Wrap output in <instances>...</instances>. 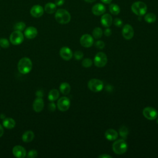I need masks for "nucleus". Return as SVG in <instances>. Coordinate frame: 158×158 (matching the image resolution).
Returning a JSON list of instances; mask_svg holds the SVG:
<instances>
[{"label": "nucleus", "mask_w": 158, "mask_h": 158, "mask_svg": "<svg viewBox=\"0 0 158 158\" xmlns=\"http://www.w3.org/2000/svg\"><path fill=\"white\" fill-rule=\"evenodd\" d=\"M55 19L60 24H67L70 21L71 15L67 10L59 9L55 12Z\"/></svg>", "instance_id": "obj_1"}, {"label": "nucleus", "mask_w": 158, "mask_h": 158, "mask_svg": "<svg viewBox=\"0 0 158 158\" xmlns=\"http://www.w3.org/2000/svg\"><path fill=\"white\" fill-rule=\"evenodd\" d=\"M59 89H60V91L62 94H63L64 95H67L70 93V89H71V87H70V85L68 83L63 82L60 85Z\"/></svg>", "instance_id": "obj_23"}, {"label": "nucleus", "mask_w": 158, "mask_h": 158, "mask_svg": "<svg viewBox=\"0 0 158 158\" xmlns=\"http://www.w3.org/2000/svg\"><path fill=\"white\" fill-rule=\"evenodd\" d=\"M48 108H49V110L53 112V111H54V110H56V105L55 104V103H54L53 102H51V103L49 104V105H48Z\"/></svg>", "instance_id": "obj_36"}, {"label": "nucleus", "mask_w": 158, "mask_h": 158, "mask_svg": "<svg viewBox=\"0 0 158 158\" xmlns=\"http://www.w3.org/2000/svg\"><path fill=\"white\" fill-rule=\"evenodd\" d=\"M157 124H158V118L157 119Z\"/></svg>", "instance_id": "obj_45"}, {"label": "nucleus", "mask_w": 158, "mask_h": 158, "mask_svg": "<svg viewBox=\"0 0 158 158\" xmlns=\"http://www.w3.org/2000/svg\"><path fill=\"white\" fill-rule=\"evenodd\" d=\"M91 11L95 15H101L106 12V7L103 4L98 3L93 6Z\"/></svg>", "instance_id": "obj_16"}, {"label": "nucleus", "mask_w": 158, "mask_h": 158, "mask_svg": "<svg viewBox=\"0 0 158 158\" xmlns=\"http://www.w3.org/2000/svg\"><path fill=\"white\" fill-rule=\"evenodd\" d=\"M70 106V99L65 96L61 97L57 101V107L58 109L62 112H65L67 110Z\"/></svg>", "instance_id": "obj_9"}, {"label": "nucleus", "mask_w": 158, "mask_h": 158, "mask_svg": "<svg viewBox=\"0 0 158 158\" xmlns=\"http://www.w3.org/2000/svg\"><path fill=\"white\" fill-rule=\"evenodd\" d=\"M144 117L149 120H155L158 115L157 111L156 109L152 107H146L143 110Z\"/></svg>", "instance_id": "obj_8"}, {"label": "nucleus", "mask_w": 158, "mask_h": 158, "mask_svg": "<svg viewBox=\"0 0 158 158\" xmlns=\"http://www.w3.org/2000/svg\"><path fill=\"white\" fill-rule=\"evenodd\" d=\"M38 35V30L34 27H28L25 30L24 35L28 39H33Z\"/></svg>", "instance_id": "obj_15"}, {"label": "nucleus", "mask_w": 158, "mask_h": 158, "mask_svg": "<svg viewBox=\"0 0 158 158\" xmlns=\"http://www.w3.org/2000/svg\"><path fill=\"white\" fill-rule=\"evenodd\" d=\"M101 2H102L105 4H109L112 2V0H101Z\"/></svg>", "instance_id": "obj_42"}, {"label": "nucleus", "mask_w": 158, "mask_h": 158, "mask_svg": "<svg viewBox=\"0 0 158 158\" xmlns=\"http://www.w3.org/2000/svg\"><path fill=\"white\" fill-rule=\"evenodd\" d=\"M44 107V101L42 98H37L33 102V109L36 112H41Z\"/></svg>", "instance_id": "obj_18"}, {"label": "nucleus", "mask_w": 158, "mask_h": 158, "mask_svg": "<svg viewBox=\"0 0 158 158\" xmlns=\"http://www.w3.org/2000/svg\"><path fill=\"white\" fill-rule=\"evenodd\" d=\"M0 46L3 48H8L9 47V41L6 38L0 39Z\"/></svg>", "instance_id": "obj_31"}, {"label": "nucleus", "mask_w": 158, "mask_h": 158, "mask_svg": "<svg viewBox=\"0 0 158 158\" xmlns=\"http://www.w3.org/2000/svg\"><path fill=\"white\" fill-rule=\"evenodd\" d=\"M26 27V25L24 22H19L17 23H16L14 26V28L15 30H18V31H22L25 30Z\"/></svg>", "instance_id": "obj_29"}, {"label": "nucleus", "mask_w": 158, "mask_h": 158, "mask_svg": "<svg viewBox=\"0 0 158 158\" xmlns=\"http://www.w3.org/2000/svg\"><path fill=\"white\" fill-rule=\"evenodd\" d=\"M93 64V61L90 58H85L83 59L81 62V65L85 68L90 67Z\"/></svg>", "instance_id": "obj_30"}, {"label": "nucleus", "mask_w": 158, "mask_h": 158, "mask_svg": "<svg viewBox=\"0 0 158 158\" xmlns=\"http://www.w3.org/2000/svg\"><path fill=\"white\" fill-rule=\"evenodd\" d=\"M38 156V152L36 150L32 149L27 154V157L28 158H35L36 157Z\"/></svg>", "instance_id": "obj_34"}, {"label": "nucleus", "mask_w": 158, "mask_h": 158, "mask_svg": "<svg viewBox=\"0 0 158 158\" xmlns=\"http://www.w3.org/2000/svg\"><path fill=\"white\" fill-rule=\"evenodd\" d=\"M59 92L56 89H51L48 94V99L51 102L55 101L59 98Z\"/></svg>", "instance_id": "obj_24"}, {"label": "nucleus", "mask_w": 158, "mask_h": 158, "mask_svg": "<svg viewBox=\"0 0 158 158\" xmlns=\"http://www.w3.org/2000/svg\"><path fill=\"white\" fill-rule=\"evenodd\" d=\"M88 87L93 92L97 93L101 91L104 87L103 82L96 78L91 79L88 83Z\"/></svg>", "instance_id": "obj_5"}, {"label": "nucleus", "mask_w": 158, "mask_h": 158, "mask_svg": "<svg viewBox=\"0 0 158 158\" xmlns=\"http://www.w3.org/2000/svg\"><path fill=\"white\" fill-rule=\"evenodd\" d=\"M128 148V145L124 139L116 140L112 144V150L116 154L121 155L124 154Z\"/></svg>", "instance_id": "obj_3"}, {"label": "nucleus", "mask_w": 158, "mask_h": 158, "mask_svg": "<svg viewBox=\"0 0 158 158\" xmlns=\"http://www.w3.org/2000/svg\"><path fill=\"white\" fill-rule=\"evenodd\" d=\"M12 153L14 156L17 158H23L26 156L27 154L25 148L20 145H17L13 148Z\"/></svg>", "instance_id": "obj_14"}, {"label": "nucleus", "mask_w": 158, "mask_h": 158, "mask_svg": "<svg viewBox=\"0 0 158 158\" xmlns=\"http://www.w3.org/2000/svg\"><path fill=\"white\" fill-rule=\"evenodd\" d=\"M107 62V57L102 52H98L94 58V64L98 67H104Z\"/></svg>", "instance_id": "obj_6"}, {"label": "nucleus", "mask_w": 158, "mask_h": 158, "mask_svg": "<svg viewBox=\"0 0 158 158\" xmlns=\"http://www.w3.org/2000/svg\"><path fill=\"white\" fill-rule=\"evenodd\" d=\"M109 11L113 15H118L120 12V9L118 5L111 4L109 6Z\"/></svg>", "instance_id": "obj_26"}, {"label": "nucleus", "mask_w": 158, "mask_h": 158, "mask_svg": "<svg viewBox=\"0 0 158 158\" xmlns=\"http://www.w3.org/2000/svg\"><path fill=\"white\" fill-rule=\"evenodd\" d=\"M94 46L98 49H102L105 47V43L101 40H98L94 43Z\"/></svg>", "instance_id": "obj_33"}, {"label": "nucleus", "mask_w": 158, "mask_h": 158, "mask_svg": "<svg viewBox=\"0 0 158 158\" xmlns=\"http://www.w3.org/2000/svg\"><path fill=\"white\" fill-rule=\"evenodd\" d=\"M59 54L61 58L65 60H70L73 56V52L72 50L67 46H64L60 48Z\"/></svg>", "instance_id": "obj_12"}, {"label": "nucleus", "mask_w": 158, "mask_h": 158, "mask_svg": "<svg viewBox=\"0 0 158 158\" xmlns=\"http://www.w3.org/2000/svg\"><path fill=\"white\" fill-rule=\"evenodd\" d=\"M131 9L135 14L138 16H142L147 11V6L142 1H136L132 4Z\"/></svg>", "instance_id": "obj_4"}, {"label": "nucleus", "mask_w": 158, "mask_h": 158, "mask_svg": "<svg viewBox=\"0 0 158 158\" xmlns=\"http://www.w3.org/2000/svg\"><path fill=\"white\" fill-rule=\"evenodd\" d=\"M0 117H1V118H2V119H4V118H6V116H5V115H4L3 114H2L0 115Z\"/></svg>", "instance_id": "obj_44"}, {"label": "nucleus", "mask_w": 158, "mask_h": 158, "mask_svg": "<svg viewBox=\"0 0 158 158\" xmlns=\"http://www.w3.org/2000/svg\"><path fill=\"white\" fill-rule=\"evenodd\" d=\"M2 125L7 129H12L15 126V121L12 118H5L3 119Z\"/></svg>", "instance_id": "obj_20"}, {"label": "nucleus", "mask_w": 158, "mask_h": 158, "mask_svg": "<svg viewBox=\"0 0 158 158\" xmlns=\"http://www.w3.org/2000/svg\"><path fill=\"white\" fill-rule=\"evenodd\" d=\"M3 133H4V128L0 124V138L3 135Z\"/></svg>", "instance_id": "obj_41"}, {"label": "nucleus", "mask_w": 158, "mask_h": 158, "mask_svg": "<svg viewBox=\"0 0 158 158\" xmlns=\"http://www.w3.org/2000/svg\"><path fill=\"white\" fill-rule=\"evenodd\" d=\"M118 133L119 135L123 138V139H127L128 133H129V130L128 128L126 127V126H122L120 127L119 130H118Z\"/></svg>", "instance_id": "obj_25"}, {"label": "nucleus", "mask_w": 158, "mask_h": 158, "mask_svg": "<svg viewBox=\"0 0 158 158\" xmlns=\"http://www.w3.org/2000/svg\"><path fill=\"white\" fill-rule=\"evenodd\" d=\"M80 44L84 48H90L94 43L93 38L89 34L83 35L80 39Z\"/></svg>", "instance_id": "obj_10"}, {"label": "nucleus", "mask_w": 158, "mask_h": 158, "mask_svg": "<svg viewBox=\"0 0 158 158\" xmlns=\"http://www.w3.org/2000/svg\"><path fill=\"white\" fill-rule=\"evenodd\" d=\"M102 30L100 27H96L93 30V36L96 39H99L102 36Z\"/></svg>", "instance_id": "obj_27"}, {"label": "nucleus", "mask_w": 158, "mask_h": 158, "mask_svg": "<svg viewBox=\"0 0 158 158\" xmlns=\"http://www.w3.org/2000/svg\"><path fill=\"white\" fill-rule=\"evenodd\" d=\"M44 8L40 5H35L32 6L30 9V14L31 16L35 18H39L41 17L44 14Z\"/></svg>", "instance_id": "obj_13"}, {"label": "nucleus", "mask_w": 158, "mask_h": 158, "mask_svg": "<svg viewBox=\"0 0 158 158\" xmlns=\"http://www.w3.org/2000/svg\"><path fill=\"white\" fill-rule=\"evenodd\" d=\"M65 0H55V4L56 6H60L64 4Z\"/></svg>", "instance_id": "obj_39"}, {"label": "nucleus", "mask_w": 158, "mask_h": 158, "mask_svg": "<svg viewBox=\"0 0 158 158\" xmlns=\"http://www.w3.org/2000/svg\"><path fill=\"white\" fill-rule=\"evenodd\" d=\"M10 42L14 45L20 44L24 40V35L20 31H14L9 36Z\"/></svg>", "instance_id": "obj_7"}, {"label": "nucleus", "mask_w": 158, "mask_h": 158, "mask_svg": "<svg viewBox=\"0 0 158 158\" xmlns=\"http://www.w3.org/2000/svg\"><path fill=\"white\" fill-rule=\"evenodd\" d=\"M85 1H86V2H88V3H91V2H94L95 1H96V0H84Z\"/></svg>", "instance_id": "obj_43"}, {"label": "nucleus", "mask_w": 158, "mask_h": 158, "mask_svg": "<svg viewBox=\"0 0 158 158\" xmlns=\"http://www.w3.org/2000/svg\"><path fill=\"white\" fill-rule=\"evenodd\" d=\"M122 34L125 40H131L134 36V30L130 25L126 24L122 28Z\"/></svg>", "instance_id": "obj_11"}, {"label": "nucleus", "mask_w": 158, "mask_h": 158, "mask_svg": "<svg viewBox=\"0 0 158 158\" xmlns=\"http://www.w3.org/2000/svg\"><path fill=\"white\" fill-rule=\"evenodd\" d=\"M101 23L104 27H109L112 23V17L109 14H104L101 18Z\"/></svg>", "instance_id": "obj_19"}, {"label": "nucleus", "mask_w": 158, "mask_h": 158, "mask_svg": "<svg viewBox=\"0 0 158 158\" xmlns=\"http://www.w3.org/2000/svg\"><path fill=\"white\" fill-rule=\"evenodd\" d=\"M104 34L106 36H109L112 34V31H111V30L110 28H109L107 27L106 29H105V30L104 31Z\"/></svg>", "instance_id": "obj_37"}, {"label": "nucleus", "mask_w": 158, "mask_h": 158, "mask_svg": "<svg viewBox=\"0 0 158 158\" xmlns=\"http://www.w3.org/2000/svg\"><path fill=\"white\" fill-rule=\"evenodd\" d=\"M144 20L148 23H153L156 20V15L153 13H148L144 16Z\"/></svg>", "instance_id": "obj_28"}, {"label": "nucleus", "mask_w": 158, "mask_h": 158, "mask_svg": "<svg viewBox=\"0 0 158 158\" xmlns=\"http://www.w3.org/2000/svg\"><path fill=\"white\" fill-rule=\"evenodd\" d=\"M73 56H74V58L75 60H81L83 57V52H81L80 51H77L74 52Z\"/></svg>", "instance_id": "obj_32"}, {"label": "nucleus", "mask_w": 158, "mask_h": 158, "mask_svg": "<svg viewBox=\"0 0 158 158\" xmlns=\"http://www.w3.org/2000/svg\"><path fill=\"white\" fill-rule=\"evenodd\" d=\"M105 138L109 141H114L117 139L118 136L117 131L112 128L107 129L104 133Z\"/></svg>", "instance_id": "obj_17"}, {"label": "nucleus", "mask_w": 158, "mask_h": 158, "mask_svg": "<svg viewBox=\"0 0 158 158\" xmlns=\"http://www.w3.org/2000/svg\"><path fill=\"white\" fill-rule=\"evenodd\" d=\"M98 157H99V158H112V156L110 155H108V154H103L99 156Z\"/></svg>", "instance_id": "obj_40"}, {"label": "nucleus", "mask_w": 158, "mask_h": 158, "mask_svg": "<svg viewBox=\"0 0 158 158\" xmlns=\"http://www.w3.org/2000/svg\"><path fill=\"white\" fill-rule=\"evenodd\" d=\"M114 24L117 27H121L123 25V21L119 18H115L114 20Z\"/></svg>", "instance_id": "obj_35"}, {"label": "nucleus", "mask_w": 158, "mask_h": 158, "mask_svg": "<svg viewBox=\"0 0 158 158\" xmlns=\"http://www.w3.org/2000/svg\"><path fill=\"white\" fill-rule=\"evenodd\" d=\"M56 5L55 3L49 2L45 4L44 6V11L48 14H53L56 11Z\"/></svg>", "instance_id": "obj_22"}, {"label": "nucleus", "mask_w": 158, "mask_h": 158, "mask_svg": "<svg viewBox=\"0 0 158 158\" xmlns=\"http://www.w3.org/2000/svg\"><path fill=\"white\" fill-rule=\"evenodd\" d=\"M36 96L37 98H42L43 96V91L41 89H39L36 92Z\"/></svg>", "instance_id": "obj_38"}, {"label": "nucleus", "mask_w": 158, "mask_h": 158, "mask_svg": "<svg viewBox=\"0 0 158 158\" xmlns=\"http://www.w3.org/2000/svg\"><path fill=\"white\" fill-rule=\"evenodd\" d=\"M34 137H35L34 133L31 130H28V131H25V133H23L22 138V140L23 142L29 143V142H31L33 139Z\"/></svg>", "instance_id": "obj_21"}, {"label": "nucleus", "mask_w": 158, "mask_h": 158, "mask_svg": "<svg viewBox=\"0 0 158 158\" xmlns=\"http://www.w3.org/2000/svg\"><path fill=\"white\" fill-rule=\"evenodd\" d=\"M18 70L22 74H27L29 73L32 69V62L30 59L28 57H23L18 62Z\"/></svg>", "instance_id": "obj_2"}]
</instances>
